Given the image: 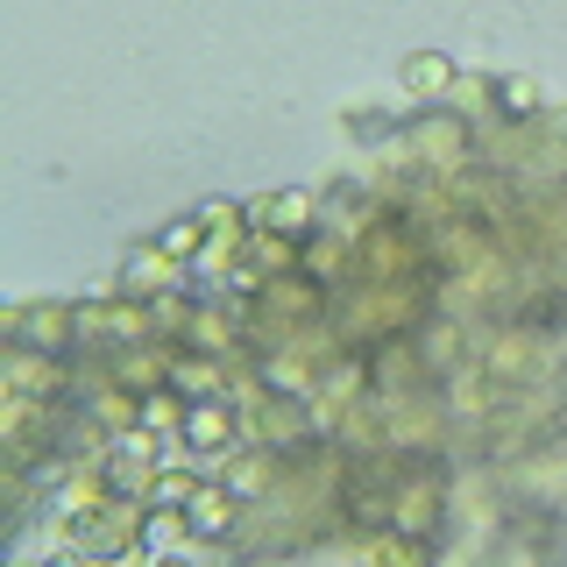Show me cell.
Segmentation results:
<instances>
[{
    "instance_id": "277c9868",
    "label": "cell",
    "mask_w": 567,
    "mask_h": 567,
    "mask_svg": "<svg viewBox=\"0 0 567 567\" xmlns=\"http://www.w3.org/2000/svg\"><path fill=\"white\" fill-rule=\"evenodd\" d=\"M206 235H213L206 220H171L164 235H156V248H164V256L177 262V256H199V248H206Z\"/></svg>"
},
{
    "instance_id": "5b68a950",
    "label": "cell",
    "mask_w": 567,
    "mask_h": 567,
    "mask_svg": "<svg viewBox=\"0 0 567 567\" xmlns=\"http://www.w3.org/2000/svg\"><path fill=\"white\" fill-rule=\"evenodd\" d=\"M447 58H433V50H419L412 64H404V85H412V93H433V85H447Z\"/></svg>"
},
{
    "instance_id": "ba28073f",
    "label": "cell",
    "mask_w": 567,
    "mask_h": 567,
    "mask_svg": "<svg viewBox=\"0 0 567 567\" xmlns=\"http://www.w3.org/2000/svg\"><path fill=\"white\" fill-rule=\"evenodd\" d=\"M185 425H192V440H220V433H227V412H220V404H199Z\"/></svg>"
},
{
    "instance_id": "6da1fadb",
    "label": "cell",
    "mask_w": 567,
    "mask_h": 567,
    "mask_svg": "<svg viewBox=\"0 0 567 567\" xmlns=\"http://www.w3.org/2000/svg\"><path fill=\"white\" fill-rule=\"evenodd\" d=\"M248 213H256L270 235H306L312 227V192H270V199H256Z\"/></svg>"
},
{
    "instance_id": "52a82bcc",
    "label": "cell",
    "mask_w": 567,
    "mask_h": 567,
    "mask_svg": "<svg viewBox=\"0 0 567 567\" xmlns=\"http://www.w3.org/2000/svg\"><path fill=\"white\" fill-rule=\"evenodd\" d=\"M496 100L518 106V114H532V106H539V85H532V79H504V85H496Z\"/></svg>"
},
{
    "instance_id": "3957f363",
    "label": "cell",
    "mask_w": 567,
    "mask_h": 567,
    "mask_svg": "<svg viewBox=\"0 0 567 567\" xmlns=\"http://www.w3.org/2000/svg\"><path fill=\"white\" fill-rule=\"evenodd\" d=\"M71 546H79V554H121V525L106 518V511H79V518H71Z\"/></svg>"
},
{
    "instance_id": "7a4b0ae2",
    "label": "cell",
    "mask_w": 567,
    "mask_h": 567,
    "mask_svg": "<svg viewBox=\"0 0 567 567\" xmlns=\"http://www.w3.org/2000/svg\"><path fill=\"white\" fill-rule=\"evenodd\" d=\"M185 518H192V532H199V539H213V532H227L235 525V489H192V504H185Z\"/></svg>"
},
{
    "instance_id": "8992f818",
    "label": "cell",
    "mask_w": 567,
    "mask_h": 567,
    "mask_svg": "<svg viewBox=\"0 0 567 567\" xmlns=\"http://www.w3.org/2000/svg\"><path fill=\"white\" fill-rule=\"evenodd\" d=\"M199 220L213 227V235H227V241H235V235H241V220H248V206H235V199H213V206L199 213Z\"/></svg>"
}]
</instances>
